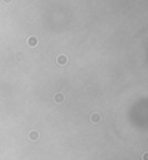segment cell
<instances>
[{"label": "cell", "instance_id": "obj_1", "mask_svg": "<svg viewBox=\"0 0 148 160\" xmlns=\"http://www.w3.org/2000/svg\"><path fill=\"white\" fill-rule=\"evenodd\" d=\"M56 61H57V64H60V65H65L68 63V57L65 56V55H60V56H57Z\"/></svg>", "mask_w": 148, "mask_h": 160}, {"label": "cell", "instance_id": "obj_5", "mask_svg": "<svg viewBox=\"0 0 148 160\" xmlns=\"http://www.w3.org/2000/svg\"><path fill=\"white\" fill-rule=\"evenodd\" d=\"M29 44H30L31 47H35V46L38 44V39H35V38H30V40H29Z\"/></svg>", "mask_w": 148, "mask_h": 160}, {"label": "cell", "instance_id": "obj_6", "mask_svg": "<svg viewBox=\"0 0 148 160\" xmlns=\"http://www.w3.org/2000/svg\"><path fill=\"white\" fill-rule=\"evenodd\" d=\"M142 160H148V152H144L142 155Z\"/></svg>", "mask_w": 148, "mask_h": 160}, {"label": "cell", "instance_id": "obj_3", "mask_svg": "<svg viewBox=\"0 0 148 160\" xmlns=\"http://www.w3.org/2000/svg\"><path fill=\"white\" fill-rule=\"evenodd\" d=\"M91 122H94V124H98L99 121H100V118H101V116L99 115V113H92L91 115Z\"/></svg>", "mask_w": 148, "mask_h": 160}, {"label": "cell", "instance_id": "obj_4", "mask_svg": "<svg viewBox=\"0 0 148 160\" xmlns=\"http://www.w3.org/2000/svg\"><path fill=\"white\" fill-rule=\"evenodd\" d=\"M29 138H30L31 141H38L39 139V133L33 130V132H30V134H29Z\"/></svg>", "mask_w": 148, "mask_h": 160}, {"label": "cell", "instance_id": "obj_2", "mask_svg": "<svg viewBox=\"0 0 148 160\" xmlns=\"http://www.w3.org/2000/svg\"><path fill=\"white\" fill-rule=\"evenodd\" d=\"M53 99H55V102H56V103H62V102H64V94L62 93H57L56 95L53 96Z\"/></svg>", "mask_w": 148, "mask_h": 160}]
</instances>
